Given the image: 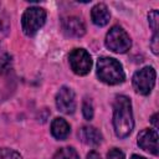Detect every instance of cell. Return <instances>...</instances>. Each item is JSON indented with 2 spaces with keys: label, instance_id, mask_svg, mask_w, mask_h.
Segmentation results:
<instances>
[{
  "label": "cell",
  "instance_id": "1",
  "mask_svg": "<svg viewBox=\"0 0 159 159\" xmlns=\"http://www.w3.org/2000/svg\"><path fill=\"white\" fill-rule=\"evenodd\" d=\"M113 127L117 137L127 138L134 127L132 103L127 96H118L113 104Z\"/></svg>",
  "mask_w": 159,
  "mask_h": 159
},
{
  "label": "cell",
  "instance_id": "2",
  "mask_svg": "<svg viewBox=\"0 0 159 159\" xmlns=\"http://www.w3.org/2000/svg\"><path fill=\"white\" fill-rule=\"evenodd\" d=\"M97 76L107 84H119L125 78L122 65L112 57H101L98 60Z\"/></svg>",
  "mask_w": 159,
  "mask_h": 159
},
{
  "label": "cell",
  "instance_id": "3",
  "mask_svg": "<svg viewBox=\"0 0 159 159\" xmlns=\"http://www.w3.org/2000/svg\"><path fill=\"white\" fill-rule=\"evenodd\" d=\"M45 20H46V11L43 9L37 6H31L26 9L21 19V25L25 35L27 36L35 35L43 26Z\"/></svg>",
  "mask_w": 159,
  "mask_h": 159
},
{
  "label": "cell",
  "instance_id": "4",
  "mask_svg": "<svg viewBox=\"0 0 159 159\" xmlns=\"http://www.w3.org/2000/svg\"><path fill=\"white\" fill-rule=\"evenodd\" d=\"M106 46L107 48H109L116 53H124L130 48L132 40L129 35L120 26H113L107 32Z\"/></svg>",
  "mask_w": 159,
  "mask_h": 159
},
{
  "label": "cell",
  "instance_id": "5",
  "mask_svg": "<svg viewBox=\"0 0 159 159\" xmlns=\"http://www.w3.org/2000/svg\"><path fill=\"white\" fill-rule=\"evenodd\" d=\"M155 70L153 67H143L142 70L137 71L133 76V87L134 89L143 96H147L150 93L155 84Z\"/></svg>",
  "mask_w": 159,
  "mask_h": 159
},
{
  "label": "cell",
  "instance_id": "6",
  "mask_svg": "<svg viewBox=\"0 0 159 159\" xmlns=\"http://www.w3.org/2000/svg\"><path fill=\"white\" fill-rule=\"evenodd\" d=\"M70 66L72 68V71L76 75L80 76H84L91 71L92 67V58L89 56V53L83 50V48H75L70 56Z\"/></svg>",
  "mask_w": 159,
  "mask_h": 159
},
{
  "label": "cell",
  "instance_id": "7",
  "mask_svg": "<svg viewBox=\"0 0 159 159\" xmlns=\"http://www.w3.org/2000/svg\"><path fill=\"white\" fill-rule=\"evenodd\" d=\"M56 107L65 114H72L76 109L75 93L68 87H61L56 94Z\"/></svg>",
  "mask_w": 159,
  "mask_h": 159
},
{
  "label": "cell",
  "instance_id": "8",
  "mask_svg": "<svg viewBox=\"0 0 159 159\" xmlns=\"http://www.w3.org/2000/svg\"><path fill=\"white\" fill-rule=\"evenodd\" d=\"M138 145L154 155H158V132L155 129H143L138 134Z\"/></svg>",
  "mask_w": 159,
  "mask_h": 159
},
{
  "label": "cell",
  "instance_id": "9",
  "mask_svg": "<svg viewBox=\"0 0 159 159\" xmlns=\"http://www.w3.org/2000/svg\"><path fill=\"white\" fill-rule=\"evenodd\" d=\"M62 29L70 37H82L86 34V26L78 16H67L62 19Z\"/></svg>",
  "mask_w": 159,
  "mask_h": 159
},
{
  "label": "cell",
  "instance_id": "10",
  "mask_svg": "<svg viewBox=\"0 0 159 159\" xmlns=\"http://www.w3.org/2000/svg\"><path fill=\"white\" fill-rule=\"evenodd\" d=\"M78 137L80 139L87 144V145H98L102 142V134L99 133V130L94 127H89V125H84L80 129L78 132Z\"/></svg>",
  "mask_w": 159,
  "mask_h": 159
},
{
  "label": "cell",
  "instance_id": "11",
  "mask_svg": "<svg viewBox=\"0 0 159 159\" xmlns=\"http://www.w3.org/2000/svg\"><path fill=\"white\" fill-rule=\"evenodd\" d=\"M91 17L94 25L97 26H104L108 24L111 14L108 7L104 4H97L96 6H93L92 11H91Z\"/></svg>",
  "mask_w": 159,
  "mask_h": 159
},
{
  "label": "cell",
  "instance_id": "12",
  "mask_svg": "<svg viewBox=\"0 0 159 159\" xmlns=\"http://www.w3.org/2000/svg\"><path fill=\"white\" fill-rule=\"evenodd\" d=\"M70 124L63 118H55L51 123V133L56 139H66L70 134Z\"/></svg>",
  "mask_w": 159,
  "mask_h": 159
},
{
  "label": "cell",
  "instance_id": "13",
  "mask_svg": "<svg viewBox=\"0 0 159 159\" xmlns=\"http://www.w3.org/2000/svg\"><path fill=\"white\" fill-rule=\"evenodd\" d=\"M52 159H80V155L77 154V152L71 148V147H65L58 149Z\"/></svg>",
  "mask_w": 159,
  "mask_h": 159
},
{
  "label": "cell",
  "instance_id": "14",
  "mask_svg": "<svg viewBox=\"0 0 159 159\" xmlns=\"http://www.w3.org/2000/svg\"><path fill=\"white\" fill-rule=\"evenodd\" d=\"M0 159H22L21 154L10 148H0Z\"/></svg>",
  "mask_w": 159,
  "mask_h": 159
},
{
  "label": "cell",
  "instance_id": "15",
  "mask_svg": "<svg viewBox=\"0 0 159 159\" xmlns=\"http://www.w3.org/2000/svg\"><path fill=\"white\" fill-rule=\"evenodd\" d=\"M158 19H159V14L158 10H153L148 14V21H149V26L152 27V30L154 31V34H158Z\"/></svg>",
  "mask_w": 159,
  "mask_h": 159
},
{
  "label": "cell",
  "instance_id": "16",
  "mask_svg": "<svg viewBox=\"0 0 159 159\" xmlns=\"http://www.w3.org/2000/svg\"><path fill=\"white\" fill-rule=\"evenodd\" d=\"M82 113H83V117H84L87 120H91V119L93 118V107H92L91 101H88V99H84V101H83V104H82Z\"/></svg>",
  "mask_w": 159,
  "mask_h": 159
},
{
  "label": "cell",
  "instance_id": "17",
  "mask_svg": "<svg viewBox=\"0 0 159 159\" xmlns=\"http://www.w3.org/2000/svg\"><path fill=\"white\" fill-rule=\"evenodd\" d=\"M11 67V60L7 55H0V75L9 72Z\"/></svg>",
  "mask_w": 159,
  "mask_h": 159
},
{
  "label": "cell",
  "instance_id": "18",
  "mask_svg": "<svg viewBox=\"0 0 159 159\" xmlns=\"http://www.w3.org/2000/svg\"><path fill=\"white\" fill-rule=\"evenodd\" d=\"M7 29H9V19H7L5 11L0 6V34L1 32H6Z\"/></svg>",
  "mask_w": 159,
  "mask_h": 159
},
{
  "label": "cell",
  "instance_id": "19",
  "mask_svg": "<svg viewBox=\"0 0 159 159\" xmlns=\"http://www.w3.org/2000/svg\"><path fill=\"white\" fill-rule=\"evenodd\" d=\"M107 159H125V158H124V154H123L122 150H119L117 148H113L112 150L108 152Z\"/></svg>",
  "mask_w": 159,
  "mask_h": 159
},
{
  "label": "cell",
  "instance_id": "20",
  "mask_svg": "<svg viewBox=\"0 0 159 159\" xmlns=\"http://www.w3.org/2000/svg\"><path fill=\"white\" fill-rule=\"evenodd\" d=\"M150 46H152L153 52L157 55V53H158V34H154V35H153V39H152V43H150Z\"/></svg>",
  "mask_w": 159,
  "mask_h": 159
},
{
  "label": "cell",
  "instance_id": "21",
  "mask_svg": "<svg viewBox=\"0 0 159 159\" xmlns=\"http://www.w3.org/2000/svg\"><path fill=\"white\" fill-rule=\"evenodd\" d=\"M87 159H101V155L97 153V152H89L88 154H87Z\"/></svg>",
  "mask_w": 159,
  "mask_h": 159
},
{
  "label": "cell",
  "instance_id": "22",
  "mask_svg": "<svg viewBox=\"0 0 159 159\" xmlns=\"http://www.w3.org/2000/svg\"><path fill=\"white\" fill-rule=\"evenodd\" d=\"M157 118H158V114L155 113L153 117H152V123H153V125H154V128H158V122H157Z\"/></svg>",
  "mask_w": 159,
  "mask_h": 159
},
{
  "label": "cell",
  "instance_id": "23",
  "mask_svg": "<svg viewBox=\"0 0 159 159\" xmlns=\"http://www.w3.org/2000/svg\"><path fill=\"white\" fill-rule=\"evenodd\" d=\"M130 159H145L144 157H140V155H137V154H134V155H132V158Z\"/></svg>",
  "mask_w": 159,
  "mask_h": 159
}]
</instances>
